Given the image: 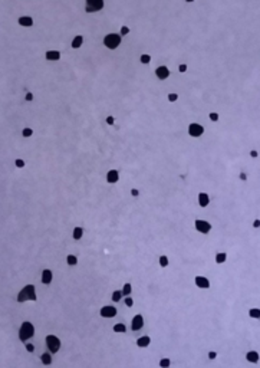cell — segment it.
Wrapping results in <instances>:
<instances>
[{"mask_svg": "<svg viewBox=\"0 0 260 368\" xmlns=\"http://www.w3.org/2000/svg\"><path fill=\"white\" fill-rule=\"evenodd\" d=\"M208 120H210V122H219L220 121V114L216 112V111H210L208 112Z\"/></svg>", "mask_w": 260, "mask_h": 368, "instance_id": "obj_31", "label": "cell"}, {"mask_svg": "<svg viewBox=\"0 0 260 368\" xmlns=\"http://www.w3.org/2000/svg\"><path fill=\"white\" fill-rule=\"evenodd\" d=\"M13 165H14L17 170H23V168L26 167V161H25L23 158H14V161H13Z\"/></svg>", "mask_w": 260, "mask_h": 368, "instance_id": "obj_30", "label": "cell"}, {"mask_svg": "<svg viewBox=\"0 0 260 368\" xmlns=\"http://www.w3.org/2000/svg\"><path fill=\"white\" fill-rule=\"evenodd\" d=\"M121 290H122V296H131V293H132V285L129 283V282H125L122 288H121Z\"/></svg>", "mask_w": 260, "mask_h": 368, "instance_id": "obj_27", "label": "cell"}, {"mask_svg": "<svg viewBox=\"0 0 260 368\" xmlns=\"http://www.w3.org/2000/svg\"><path fill=\"white\" fill-rule=\"evenodd\" d=\"M128 33H129V28H128V26H122L119 35H121V36H125V35H128Z\"/></svg>", "mask_w": 260, "mask_h": 368, "instance_id": "obj_43", "label": "cell"}, {"mask_svg": "<svg viewBox=\"0 0 260 368\" xmlns=\"http://www.w3.org/2000/svg\"><path fill=\"white\" fill-rule=\"evenodd\" d=\"M45 347L52 355H56L62 348V339L56 334H46L45 335Z\"/></svg>", "mask_w": 260, "mask_h": 368, "instance_id": "obj_3", "label": "cell"}, {"mask_svg": "<svg viewBox=\"0 0 260 368\" xmlns=\"http://www.w3.org/2000/svg\"><path fill=\"white\" fill-rule=\"evenodd\" d=\"M197 204L200 206L201 208H206L207 206L210 204V194L207 191H198V194H197Z\"/></svg>", "mask_w": 260, "mask_h": 368, "instance_id": "obj_12", "label": "cell"}, {"mask_svg": "<svg viewBox=\"0 0 260 368\" xmlns=\"http://www.w3.org/2000/svg\"><path fill=\"white\" fill-rule=\"evenodd\" d=\"M155 75H157L158 79L164 81V79H167V78L170 76V69H168L167 66H158V68L155 69Z\"/></svg>", "mask_w": 260, "mask_h": 368, "instance_id": "obj_16", "label": "cell"}, {"mask_svg": "<svg viewBox=\"0 0 260 368\" xmlns=\"http://www.w3.org/2000/svg\"><path fill=\"white\" fill-rule=\"evenodd\" d=\"M193 1H195V0H186V3H193Z\"/></svg>", "mask_w": 260, "mask_h": 368, "instance_id": "obj_46", "label": "cell"}, {"mask_svg": "<svg viewBox=\"0 0 260 368\" xmlns=\"http://www.w3.org/2000/svg\"><path fill=\"white\" fill-rule=\"evenodd\" d=\"M131 196H132V197H138V196H140V188L135 187V186H132V187H131Z\"/></svg>", "mask_w": 260, "mask_h": 368, "instance_id": "obj_42", "label": "cell"}, {"mask_svg": "<svg viewBox=\"0 0 260 368\" xmlns=\"http://www.w3.org/2000/svg\"><path fill=\"white\" fill-rule=\"evenodd\" d=\"M55 279V273L52 268H43L40 270V283L42 285H50Z\"/></svg>", "mask_w": 260, "mask_h": 368, "instance_id": "obj_9", "label": "cell"}, {"mask_svg": "<svg viewBox=\"0 0 260 368\" xmlns=\"http://www.w3.org/2000/svg\"><path fill=\"white\" fill-rule=\"evenodd\" d=\"M98 314H99V316L101 318H105V319H113L116 315H118V308H116V305L115 303H107V305H104V306H101L99 308V311H98Z\"/></svg>", "mask_w": 260, "mask_h": 368, "instance_id": "obj_4", "label": "cell"}, {"mask_svg": "<svg viewBox=\"0 0 260 368\" xmlns=\"http://www.w3.org/2000/svg\"><path fill=\"white\" fill-rule=\"evenodd\" d=\"M19 25L23 28H30L33 25V19L29 16H22V17H19Z\"/></svg>", "mask_w": 260, "mask_h": 368, "instance_id": "obj_24", "label": "cell"}, {"mask_svg": "<svg viewBox=\"0 0 260 368\" xmlns=\"http://www.w3.org/2000/svg\"><path fill=\"white\" fill-rule=\"evenodd\" d=\"M194 229L201 235H208L213 229V224L206 219H198L197 217V219H194Z\"/></svg>", "mask_w": 260, "mask_h": 368, "instance_id": "obj_7", "label": "cell"}, {"mask_svg": "<svg viewBox=\"0 0 260 368\" xmlns=\"http://www.w3.org/2000/svg\"><path fill=\"white\" fill-rule=\"evenodd\" d=\"M52 362H53V355L49 351L40 354V364L43 367H49V365H52Z\"/></svg>", "mask_w": 260, "mask_h": 368, "instance_id": "obj_15", "label": "cell"}, {"mask_svg": "<svg viewBox=\"0 0 260 368\" xmlns=\"http://www.w3.org/2000/svg\"><path fill=\"white\" fill-rule=\"evenodd\" d=\"M112 331L115 334H127L128 332V325L124 322H113L112 324Z\"/></svg>", "mask_w": 260, "mask_h": 368, "instance_id": "obj_19", "label": "cell"}, {"mask_svg": "<svg viewBox=\"0 0 260 368\" xmlns=\"http://www.w3.org/2000/svg\"><path fill=\"white\" fill-rule=\"evenodd\" d=\"M45 58L47 61H59L61 59V52L59 50H47Z\"/></svg>", "mask_w": 260, "mask_h": 368, "instance_id": "obj_22", "label": "cell"}, {"mask_svg": "<svg viewBox=\"0 0 260 368\" xmlns=\"http://www.w3.org/2000/svg\"><path fill=\"white\" fill-rule=\"evenodd\" d=\"M122 42V36L119 33H109V35H105L104 38V46H107L108 49H116Z\"/></svg>", "mask_w": 260, "mask_h": 368, "instance_id": "obj_6", "label": "cell"}, {"mask_svg": "<svg viewBox=\"0 0 260 368\" xmlns=\"http://www.w3.org/2000/svg\"><path fill=\"white\" fill-rule=\"evenodd\" d=\"M83 235H85V229L82 227V226H74L72 227V233H71V236H72V239L74 240H80L82 237H83Z\"/></svg>", "mask_w": 260, "mask_h": 368, "instance_id": "obj_17", "label": "cell"}, {"mask_svg": "<svg viewBox=\"0 0 260 368\" xmlns=\"http://www.w3.org/2000/svg\"><path fill=\"white\" fill-rule=\"evenodd\" d=\"M178 101V94H175V92H171V94H168V102H177Z\"/></svg>", "mask_w": 260, "mask_h": 368, "instance_id": "obj_38", "label": "cell"}, {"mask_svg": "<svg viewBox=\"0 0 260 368\" xmlns=\"http://www.w3.org/2000/svg\"><path fill=\"white\" fill-rule=\"evenodd\" d=\"M247 315H249L252 319H260V308H256V306L250 308L249 312H247Z\"/></svg>", "mask_w": 260, "mask_h": 368, "instance_id": "obj_28", "label": "cell"}, {"mask_svg": "<svg viewBox=\"0 0 260 368\" xmlns=\"http://www.w3.org/2000/svg\"><path fill=\"white\" fill-rule=\"evenodd\" d=\"M105 122H107V125H109V127H113V125H115V118H113L112 115H108V117L105 118Z\"/></svg>", "mask_w": 260, "mask_h": 368, "instance_id": "obj_41", "label": "cell"}, {"mask_svg": "<svg viewBox=\"0 0 260 368\" xmlns=\"http://www.w3.org/2000/svg\"><path fill=\"white\" fill-rule=\"evenodd\" d=\"M246 361L250 364H259L260 362V354L256 349H249L246 352Z\"/></svg>", "mask_w": 260, "mask_h": 368, "instance_id": "obj_13", "label": "cell"}, {"mask_svg": "<svg viewBox=\"0 0 260 368\" xmlns=\"http://www.w3.org/2000/svg\"><path fill=\"white\" fill-rule=\"evenodd\" d=\"M259 155H260V153L256 150V148H252V150L249 151V157H250V158H253V160H256Z\"/></svg>", "mask_w": 260, "mask_h": 368, "instance_id": "obj_39", "label": "cell"}, {"mask_svg": "<svg viewBox=\"0 0 260 368\" xmlns=\"http://www.w3.org/2000/svg\"><path fill=\"white\" fill-rule=\"evenodd\" d=\"M187 69H188V65H186V63H181V65L178 66V72H180V74H186Z\"/></svg>", "mask_w": 260, "mask_h": 368, "instance_id": "obj_44", "label": "cell"}, {"mask_svg": "<svg viewBox=\"0 0 260 368\" xmlns=\"http://www.w3.org/2000/svg\"><path fill=\"white\" fill-rule=\"evenodd\" d=\"M25 99H26L28 102H32V101H33V94H32V92H26Z\"/></svg>", "mask_w": 260, "mask_h": 368, "instance_id": "obj_45", "label": "cell"}, {"mask_svg": "<svg viewBox=\"0 0 260 368\" xmlns=\"http://www.w3.org/2000/svg\"><path fill=\"white\" fill-rule=\"evenodd\" d=\"M227 252L226 250H221V252H217L216 255H214V262H216V265H223L227 262Z\"/></svg>", "mask_w": 260, "mask_h": 368, "instance_id": "obj_20", "label": "cell"}, {"mask_svg": "<svg viewBox=\"0 0 260 368\" xmlns=\"http://www.w3.org/2000/svg\"><path fill=\"white\" fill-rule=\"evenodd\" d=\"M247 178H249V174L241 168V170L239 171V180H240V181H247Z\"/></svg>", "mask_w": 260, "mask_h": 368, "instance_id": "obj_36", "label": "cell"}, {"mask_svg": "<svg viewBox=\"0 0 260 368\" xmlns=\"http://www.w3.org/2000/svg\"><path fill=\"white\" fill-rule=\"evenodd\" d=\"M217 357H219V352H217V351H208V352H207L208 361H214V360H217Z\"/></svg>", "mask_w": 260, "mask_h": 368, "instance_id": "obj_37", "label": "cell"}, {"mask_svg": "<svg viewBox=\"0 0 260 368\" xmlns=\"http://www.w3.org/2000/svg\"><path fill=\"white\" fill-rule=\"evenodd\" d=\"M158 265H160V268H162V269H165V268H168V265H170V257L167 256V255H160L158 256Z\"/></svg>", "mask_w": 260, "mask_h": 368, "instance_id": "obj_25", "label": "cell"}, {"mask_svg": "<svg viewBox=\"0 0 260 368\" xmlns=\"http://www.w3.org/2000/svg\"><path fill=\"white\" fill-rule=\"evenodd\" d=\"M187 132L191 138H200L206 132V127L200 122H190L187 125Z\"/></svg>", "mask_w": 260, "mask_h": 368, "instance_id": "obj_5", "label": "cell"}, {"mask_svg": "<svg viewBox=\"0 0 260 368\" xmlns=\"http://www.w3.org/2000/svg\"><path fill=\"white\" fill-rule=\"evenodd\" d=\"M144 316L141 314H135L129 321H128V329L132 331V332H138L140 329H142L144 327Z\"/></svg>", "mask_w": 260, "mask_h": 368, "instance_id": "obj_8", "label": "cell"}, {"mask_svg": "<svg viewBox=\"0 0 260 368\" xmlns=\"http://www.w3.org/2000/svg\"><path fill=\"white\" fill-rule=\"evenodd\" d=\"M140 62L144 63V65H148L149 62H151V56L147 55V53H142V55L140 56Z\"/></svg>", "mask_w": 260, "mask_h": 368, "instance_id": "obj_35", "label": "cell"}, {"mask_svg": "<svg viewBox=\"0 0 260 368\" xmlns=\"http://www.w3.org/2000/svg\"><path fill=\"white\" fill-rule=\"evenodd\" d=\"M122 302L127 308H132L134 306V298L132 296H124L122 298Z\"/></svg>", "mask_w": 260, "mask_h": 368, "instance_id": "obj_33", "label": "cell"}, {"mask_svg": "<svg viewBox=\"0 0 260 368\" xmlns=\"http://www.w3.org/2000/svg\"><path fill=\"white\" fill-rule=\"evenodd\" d=\"M119 170L118 168H109L108 171H107V174H105V180H107V183L108 184H116L118 181H119Z\"/></svg>", "mask_w": 260, "mask_h": 368, "instance_id": "obj_11", "label": "cell"}, {"mask_svg": "<svg viewBox=\"0 0 260 368\" xmlns=\"http://www.w3.org/2000/svg\"><path fill=\"white\" fill-rule=\"evenodd\" d=\"M14 302L25 303V302H37V290L35 283H25L17 295H14Z\"/></svg>", "mask_w": 260, "mask_h": 368, "instance_id": "obj_1", "label": "cell"}, {"mask_svg": "<svg viewBox=\"0 0 260 368\" xmlns=\"http://www.w3.org/2000/svg\"><path fill=\"white\" fill-rule=\"evenodd\" d=\"M122 290L121 289H115L113 292H112V295H111V302L112 303H119L121 301H122Z\"/></svg>", "mask_w": 260, "mask_h": 368, "instance_id": "obj_23", "label": "cell"}, {"mask_svg": "<svg viewBox=\"0 0 260 368\" xmlns=\"http://www.w3.org/2000/svg\"><path fill=\"white\" fill-rule=\"evenodd\" d=\"M252 227L253 229H260V217H254L252 220Z\"/></svg>", "mask_w": 260, "mask_h": 368, "instance_id": "obj_40", "label": "cell"}, {"mask_svg": "<svg viewBox=\"0 0 260 368\" xmlns=\"http://www.w3.org/2000/svg\"><path fill=\"white\" fill-rule=\"evenodd\" d=\"M32 135H33V129H32V128L25 127V128L22 129V137H23V138H30Z\"/></svg>", "mask_w": 260, "mask_h": 368, "instance_id": "obj_34", "label": "cell"}, {"mask_svg": "<svg viewBox=\"0 0 260 368\" xmlns=\"http://www.w3.org/2000/svg\"><path fill=\"white\" fill-rule=\"evenodd\" d=\"M36 335V327H35V324L32 322V321H22V324H20V327L17 329V339L22 342V344H25V342H28L29 339H32L33 336Z\"/></svg>", "mask_w": 260, "mask_h": 368, "instance_id": "obj_2", "label": "cell"}, {"mask_svg": "<svg viewBox=\"0 0 260 368\" xmlns=\"http://www.w3.org/2000/svg\"><path fill=\"white\" fill-rule=\"evenodd\" d=\"M65 263H66L68 266H76V265L79 263V259H78V256H76L75 253H66V256H65Z\"/></svg>", "mask_w": 260, "mask_h": 368, "instance_id": "obj_21", "label": "cell"}, {"mask_svg": "<svg viewBox=\"0 0 260 368\" xmlns=\"http://www.w3.org/2000/svg\"><path fill=\"white\" fill-rule=\"evenodd\" d=\"M82 43H83V38H82L80 35H78V36H75L74 39H72V47H74V49H79V47L82 46Z\"/></svg>", "mask_w": 260, "mask_h": 368, "instance_id": "obj_29", "label": "cell"}, {"mask_svg": "<svg viewBox=\"0 0 260 368\" xmlns=\"http://www.w3.org/2000/svg\"><path fill=\"white\" fill-rule=\"evenodd\" d=\"M158 367L160 368H170L171 367V358L168 357H161L158 360Z\"/></svg>", "mask_w": 260, "mask_h": 368, "instance_id": "obj_26", "label": "cell"}, {"mask_svg": "<svg viewBox=\"0 0 260 368\" xmlns=\"http://www.w3.org/2000/svg\"><path fill=\"white\" fill-rule=\"evenodd\" d=\"M86 6L92 7L95 12H99L104 9V0H85Z\"/></svg>", "mask_w": 260, "mask_h": 368, "instance_id": "obj_18", "label": "cell"}, {"mask_svg": "<svg viewBox=\"0 0 260 368\" xmlns=\"http://www.w3.org/2000/svg\"><path fill=\"white\" fill-rule=\"evenodd\" d=\"M194 285L197 288H200V289H210L211 282H210V279H208L207 276H204V275H195V276H194Z\"/></svg>", "mask_w": 260, "mask_h": 368, "instance_id": "obj_10", "label": "cell"}, {"mask_svg": "<svg viewBox=\"0 0 260 368\" xmlns=\"http://www.w3.org/2000/svg\"><path fill=\"white\" fill-rule=\"evenodd\" d=\"M23 347H25V349H26L28 354H35V351H36V345L32 344V342H25Z\"/></svg>", "mask_w": 260, "mask_h": 368, "instance_id": "obj_32", "label": "cell"}, {"mask_svg": "<svg viewBox=\"0 0 260 368\" xmlns=\"http://www.w3.org/2000/svg\"><path fill=\"white\" fill-rule=\"evenodd\" d=\"M135 345L138 348H148L151 345V336L149 335H140L135 339Z\"/></svg>", "mask_w": 260, "mask_h": 368, "instance_id": "obj_14", "label": "cell"}]
</instances>
